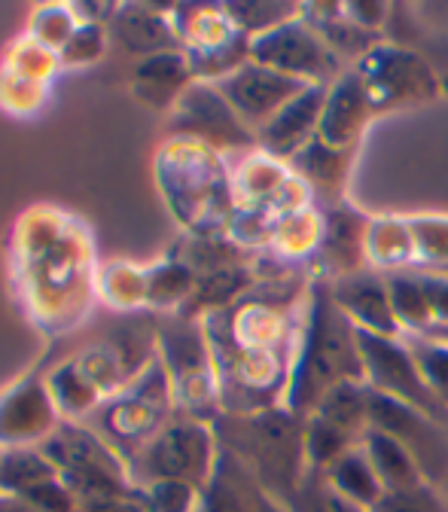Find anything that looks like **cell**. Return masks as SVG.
<instances>
[{"instance_id": "e575fe53", "label": "cell", "mask_w": 448, "mask_h": 512, "mask_svg": "<svg viewBox=\"0 0 448 512\" xmlns=\"http://www.w3.org/2000/svg\"><path fill=\"white\" fill-rule=\"evenodd\" d=\"M354 445H360V439L351 436L348 430L330 424L327 418H320V415L305 418V461H308V470L324 473L342 455H348Z\"/></svg>"}, {"instance_id": "681fc988", "label": "cell", "mask_w": 448, "mask_h": 512, "mask_svg": "<svg viewBox=\"0 0 448 512\" xmlns=\"http://www.w3.org/2000/svg\"><path fill=\"white\" fill-rule=\"evenodd\" d=\"M427 339H436V342L448 345V327H442V330H433V333H427Z\"/></svg>"}, {"instance_id": "cb8c5ba5", "label": "cell", "mask_w": 448, "mask_h": 512, "mask_svg": "<svg viewBox=\"0 0 448 512\" xmlns=\"http://www.w3.org/2000/svg\"><path fill=\"white\" fill-rule=\"evenodd\" d=\"M192 83H196V77H192L183 49L141 58L135 68V95L141 98V104L156 110H174V104Z\"/></svg>"}, {"instance_id": "bcb514c9", "label": "cell", "mask_w": 448, "mask_h": 512, "mask_svg": "<svg viewBox=\"0 0 448 512\" xmlns=\"http://www.w3.org/2000/svg\"><path fill=\"white\" fill-rule=\"evenodd\" d=\"M418 278H421V287H424V296H427V308H430V317H433V330L448 327V275L421 272Z\"/></svg>"}, {"instance_id": "ab89813d", "label": "cell", "mask_w": 448, "mask_h": 512, "mask_svg": "<svg viewBox=\"0 0 448 512\" xmlns=\"http://www.w3.org/2000/svg\"><path fill=\"white\" fill-rule=\"evenodd\" d=\"M406 345L412 348V354L430 384V391L448 412V345L427 339V336H418L415 342H406Z\"/></svg>"}, {"instance_id": "d6a6232c", "label": "cell", "mask_w": 448, "mask_h": 512, "mask_svg": "<svg viewBox=\"0 0 448 512\" xmlns=\"http://www.w3.org/2000/svg\"><path fill=\"white\" fill-rule=\"evenodd\" d=\"M49 479H58V473L40 448H4L0 452V494L25 497L31 488Z\"/></svg>"}, {"instance_id": "7402d4cb", "label": "cell", "mask_w": 448, "mask_h": 512, "mask_svg": "<svg viewBox=\"0 0 448 512\" xmlns=\"http://www.w3.org/2000/svg\"><path fill=\"white\" fill-rule=\"evenodd\" d=\"M110 31L125 52L141 55V58L180 49L171 10H162L153 4H119L110 19Z\"/></svg>"}, {"instance_id": "4fadbf2b", "label": "cell", "mask_w": 448, "mask_h": 512, "mask_svg": "<svg viewBox=\"0 0 448 512\" xmlns=\"http://www.w3.org/2000/svg\"><path fill=\"white\" fill-rule=\"evenodd\" d=\"M369 427L397 439L415 458L424 482L442 485L448 473V424L424 415L415 406L375 394L369 388Z\"/></svg>"}, {"instance_id": "5b68a950", "label": "cell", "mask_w": 448, "mask_h": 512, "mask_svg": "<svg viewBox=\"0 0 448 512\" xmlns=\"http://www.w3.org/2000/svg\"><path fill=\"white\" fill-rule=\"evenodd\" d=\"M156 357L171 381L177 415L214 424L223 409L217 369L202 320L186 317L180 311L156 314Z\"/></svg>"}, {"instance_id": "52a82bcc", "label": "cell", "mask_w": 448, "mask_h": 512, "mask_svg": "<svg viewBox=\"0 0 448 512\" xmlns=\"http://www.w3.org/2000/svg\"><path fill=\"white\" fill-rule=\"evenodd\" d=\"M40 452L55 467L58 479L77 500L86 497H138L141 488L132 482L128 464L119 458L89 424L61 421L40 445Z\"/></svg>"}, {"instance_id": "83f0119b", "label": "cell", "mask_w": 448, "mask_h": 512, "mask_svg": "<svg viewBox=\"0 0 448 512\" xmlns=\"http://www.w3.org/2000/svg\"><path fill=\"white\" fill-rule=\"evenodd\" d=\"M290 165L302 177V183L317 186L324 192H342L345 183H348L351 150H339V147H330L327 141L314 138L311 144H305L290 159Z\"/></svg>"}, {"instance_id": "9c48e42d", "label": "cell", "mask_w": 448, "mask_h": 512, "mask_svg": "<svg viewBox=\"0 0 448 512\" xmlns=\"http://www.w3.org/2000/svg\"><path fill=\"white\" fill-rule=\"evenodd\" d=\"M71 360L104 397L116 394L156 360V314L125 311L110 317V324Z\"/></svg>"}, {"instance_id": "603a6c76", "label": "cell", "mask_w": 448, "mask_h": 512, "mask_svg": "<svg viewBox=\"0 0 448 512\" xmlns=\"http://www.w3.org/2000/svg\"><path fill=\"white\" fill-rule=\"evenodd\" d=\"M369 116H372V104L360 74L357 71L342 74L327 89V104H324V116H320L317 138L327 141L330 147L351 150Z\"/></svg>"}, {"instance_id": "b9f144b4", "label": "cell", "mask_w": 448, "mask_h": 512, "mask_svg": "<svg viewBox=\"0 0 448 512\" xmlns=\"http://www.w3.org/2000/svg\"><path fill=\"white\" fill-rule=\"evenodd\" d=\"M372 512H448V497L436 485L421 482L409 491L384 494Z\"/></svg>"}, {"instance_id": "ba28073f", "label": "cell", "mask_w": 448, "mask_h": 512, "mask_svg": "<svg viewBox=\"0 0 448 512\" xmlns=\"http://www.w3.org/2000/svg\"><path fill=\"white\" fill-rule=\"evenodd\" d=\"M217 455L220 445L214 427L177 415L128 461V473H132V482L138 488H147L153 482H186L192 488H205L214 473Z\"/></svg>"}, {"instance_id": "7bdbcfd3", "label": "cell", "mask_w": 448, "mask_h": 512, "mask_svg": "<svg viewBox=\"0 0 448 512\" xmlns=\"http://www.w3.org/2000/svg\"><path fill=\"white\" fill-rule=\"evenodd\" d=\"M141 491L147 512H196L202 488H192L186 482H153Z\"/></svg>"}, {"instance_id": "d590c367", "label": "cell", "mask_w": 448, "mask_h": 512, "mask_svg": "<svg viewBox=\"0 0 448 512\" xmlns=\"http://www.w3.org/2000/svg\"><path fill=\"white\" fill-rule=\"evenodd\" d=\"M384 278H388V290H391V302H394V314L400 320V327L415 336H427L433 330V317L427 308L421 278L415 272H391Z\"/></svg>"}, {"instance_id": "1f68e13d", "label": "cell", "mask_w": 448, "mask_h": 512, "mask_svg": "<svg viewBox=\"0 0 448 512\" xmlns=\"http://www.w3.org/2000/svg\"><path fill=\"white\" fill-rule=\"evenodd\" d=\"M320 241H324V217L311 208L290 211L269 235L272 253L284 256V260H302V256L317 253Z\"/></svg>"}, {"instance_id": "f546056e", "label": "cell", "mask_w": 448, "mask_h": 512, "mask_svg": "<svg viewBox=\"0 0 448 512\" xmlns=\"http://www.w3.org/2000/svg\"><path fill=\"white\" fill-rule=\"evenodd\" d=\"M171 260L183 263L196 272V278H202L229 266H244V247L223 235H189L180 247L171 250Z\"/></svg>"}, {"instance_id": "ee69618b", "label": "cell", "mask_w": 448, "mask_h": 512, "mask_svg": "<svg viewBox=\"0 0 448 512\" xmlns=\"http://www.w3.org/2000/svg\"><path fill=\"white\" fill-rule=\"evenodd\" d=\"M107 46V31L104 25H80L71 40L61 46L58 64H92L104 55Z\"/></svg>"}, {"instance_id": "4316f807", "label": "cell", "mask_w": 448, "mask_h": 512, "mask_svg": "<svg viewBox=\"0 0 448 512\" xmlns=\"http://www.w3.org/2000/svg\"><path fill=\"white\" fill-rule=\"evenodd\" d=\"M46 384L55 400V409L64 421H86L104 400V394L80 372L74 360H64L55 369H49Z\"/></svg>"}, {"instance_id": "ffe728a7", "label": "cell", "mask_w": 448, "mask_h": 512, "mask_svg": "<svg viewBox=\"0 0 448 512\" xmlns=\"http://www.w3.org/2000/svg\"><path fill=\"white\" fill-rule=\"evenodd\" d=\"M327 89L330 86H308L275 119H269L260 132H256V144L263 147V153H269L281 162L284 159L290 162L305 144H311L317 138L320 116H324Z\"/></svg>"}, {"instance_id": "7a4b0ae2", "label": "cell", "mask_w": 448, "mask_h": 512, "mask_svg": "<svg viewBox=\"0 0 448 512\" xmlns=\"http://www.w3.org/2000/svg\"><path fill=\"white\" fill-rule=\"evenodd\" d=\"M345 381H363L360 336L351 317L336 305L330 281H314L305 296V317L284 406L302 418L327 391Z\"/></svg>"}, {"instance_id": "484cf974", "label": "cell", "mask_w": 448, "mask_h": 512, "mask_svg": "<svg viewBox=\"0 0 448 512\" xmlns=\"http://www.w3.org/2000/svg\"><path fill=\"white\" fill-rule=\"evenodd\" d=\"M324 479L330 482V488L345 497L348 503L360 506V509H375L384 497V485L378 482L369 458L360 445H354L348 455H342L333 467L324 470Z\"/></svg>"}, {"instance_id": "7c38bea8", "label": "cell", "mask_w": 448, "mask_h": 512, "mask_svg": "<svg viewBox=\"0 0 448 512\" xmlns=\"http://www.w3.org/2000/svg\"><path fill=\"white\" fill-rule=\"evenodd\" d=\"M360 357H363V381L375 394H384L391 400H400L406 406L421 409L424 415L448 424V412L445 406L436 400V394L430 391V384L412 354V348L400 339H388V336H372V333H360Z\"/></svg>"}, {"instance_id": "8d00e7d4", "label": "cell", "mask_w": 448, "mask_h": 512, "mask_svg": "<svg viewBox=\"0 0 448 512\" xmlns=\"http://www.w3.org/2000/svg\"><path fill=\"white\" fill-rule=\"evenodd\" d=\"M226 16L235 22V28L241 34H247L250 40L275 31L278 25L296 19L302 13V7L296 4H272V0H244V4H223Z\"/></svg>"}, {"instance_id": "74e56055", "label": "cell", "mask_w": 448, "mask_h": 512, "mask_svg": "<svg viewBox=\"0 0 448 512\" xmlns=\"http://www.w3.org/2000/svg\"><path fill=\"white\" fill-rule=\"evenodd\" d=\"M290 512H369V509H360L354 503H348L345 497H339L330 482L324 479V473L317 470H308V476L302 479L299 491L293 494Z\"/></svg>"}, {"instance_id": "5bb4252c", "label": "cell", "mask_w": 448, "mask_h": 512, "mask_svg": "<svg viewBox=\"0 0 448 512\" xmlns=\"http://www.w3.org/2000/svg\"><path fill=\"white\" fill-rule=\"evenodd\" d=\"M357 74L366 86L372 113L430 101L439 92V83L430 74L427 61L397 46H375L372 52H366L360 58Z\"/></svg>"}, {"instance_id": "816d5d0a", "label": "cell", "mask_w": 448, "mask_h": 512, "mask_svg": "<svg viewBox=\"0 0 448 512\" xmlns=\"http://www.w3.org/2000/svg\"><path fill=\"white\" fill-rule=\"evenodd\" d=\"M439 491H442V494H445V497H448V473H445V482H442V485H439Z\"/></svg>"}, {"instance_id": "f907efd6", "label": "cell", "mask_w": 448, "mask_h": 512, "mask_svg": "<svg viewBox=\"0 0 448 512\" xmlns=\"http://www.w3.org/2000/svg\"><path fill=\"white\" fill-rule=\"evenodd\" d=\"M439 89H442V92H448V74H445V77L439 80Z\"/></svg>"}, {"instance_id": "f35d334b", "label": "cell", "mask_w": 448, "mask_h": 512, "mask_svg": "<svg viewBox=\"0 0 448 512\" xmlns=\"http://www.w3.org/2000/svg\"><path fill=\"white\" fill-rule=\"evenodd\" d=\"M406 223L415 241V260L448 266V217H412Z\"/></svg>"}, {"instance_id": "30bf717a", "label": "cell", "mask_w": 448, "mask_h": 512, "mask_svg": "<svg viewBox=\"0 0 448 512\" xmlns=\"http://www.w3.org/2000/svg\"><path fill=\"white\" fill-rule=\"evenodd\" d=\"M180 49L199 83H220L250 61V37L223 7H171Z\"/></svg>"}, {"instance_id": "f6af8a7d", "label": "cell", "mask_w": 448, "mask_h": 512, "mask_svg": "<svg viewBox=\"0 0 448 512\" xmlns=\"http://www.w3.org/2000/svg\"><path fill=\"white\" fill-rule=\"evenodd\" d=\"M55 68H58V52L46 49V46L37 43L34 37H28V40L19 46V52H16V77L31 80V83H40V80H46Z\"/></svg>"}, {"instance_id": "4dcf8cb0", "label": "cell", "mask_w": 448, "mask_h": 512, "mask_svg": "<svg viewBox=\"0 0 448 512\" xmlns=\"http://www.w3.org/2000/svg\"><path fill=\"white\" fill-rule=\"evenodd\" d=\"M366 260L381 269L406 272L403 266L415 260V241H412L409 223L394 220V217L372 220L369 235H366Z\"/></svg>"}, {"instance_id": "7dc6e473", "label": "cell", "mask_w": 448, "mask_h": 512, "mask_svg": "<svg viewBox=\"0 0 448 512\" xmlns=\"http://www.w3.org/2000/svg\"><path fill=\"white\" fill-rule=\"evenodd\" d=\"M77 512H147L144 491L138 497H86L77 500Z\"/></svg>"}, {"instance_id": "8fae6325", "label": "cell", "mask_w": 448, "mask_h": 512, "mask_svg": "<svg viewBox=\"0 0 448 512\" xmlns=\"http://www.w3.org/2000/svg\"><path fill=\"white\" fill-rule=\"evenodd\" d=\"M250 61L272 68L284 77L302 80L308 86H333L339 74V55L327 46L302 13L284 25H278L269 34H260L250 40Z\"/></svg>"}, {"instance_id": "60d3db41", "label": "cell", "mask_w": 448, "mask_h": 512, "mask_svg": "<svg viewBox=\"0 0 448 512\" xmlns=\"http://www.w3.org/2000/svg\"><path fill=\"white\" fill-rule=\"evenodd\" d=\"M77 28L80 22L71 7H40L31 19V37L52 52H61V46L71 40Z\"/></svg>"}, {"instance_id": "6da1fadb", "label": "cell", "mask_w": 448, "mask_h": 512, "mask_svg": "<svg viewBox=\"0 0 448 512\" xmlns=\"http://www.w3.org/2000/svg\"><path fill=\"white\" fill-rule=\"evenodd\" d=\"M302 317V281L293 275L256 281L229 308L202 317L223 415H253L284 406Z\"/></svg>"}, {"instance_id": "ac0fdd59", "label": "cell", "mask_w": 448, "mask_h": 512, "mask_svg": "<svg viewBox=\"0 0 448 512\" xmlns=\"http://www.w3.org/2000/svg\"><path fill=\"white\" fill-rule=\"evenodd\" d=\"M196 512H290L281 500H275L263 482L256 479L235 455L220 448L214 473L208 485L199 491Z\"/></svg>"}, {"instance_id": "d6986e66", "label": "cell", "mask_w": 448, "mask_h": 512, "mask_svg": "<svg viewBox=\"0 0 448 512\" xmlns=\"http://www.w3.org/2000/svg\"><path fill=\"white\" fill-rule=\"evenodd\" d=\"M330 290H333L336 305L351 317V324H354L360 333L400 339L403 327H400V320H397V314H394L388 278H384V275L357 272V275L330 281Z\"/></svg>"}, {"instance_id": "277c9868", "label": "cell", "mask_w": 448, "mask_h": 512, "mask_svg": "<svg viewBox=\"0 0 448 512\" xmlns=\"http://www.w3.org/2000/svg\"><path fill=\"white\" fill-rule=\"evenodd\" d=\"M159 180L168 205L192 235H223L232 223L235 192L217 150L177 138L159 156Z\"/></svg>"}, {"instance_id": "e0dca14e", "label": "cell", "mask_w": 448, "mask_h": 512, "mask_svg": "<svg viewBox=\"0 0 448 512\" xmlns=\"http://www.w3.org/2000/svg\"><path fill=\"white\" fill-rule=\"evenodd\" d=\"M214 86L220 89V95L232 104V110L244 119L247 128H253V132H260L269 119H275L296 95H302L308 89V83L284 77L256 61H247L244 68H238L235 74H229L226 80H220Z\"/></svg>"}, {"instance_id": "836d02e7", "label": "cell", "mask_w": 448, "mask_h": 512, "mask_svg": "<svg viewBox=\"0 0 448 512\" xmlns=\"http://www.w3.org/2000/svg\"><path fill=\"white\" fill-rule=\"evenodd\" d=\"M196 272L186 269L177 260H168L144 272V290H147V305L162 308V311H180L186 299L196 290Z\"/></svg>"}, {"instance_id": "d4e9b609", "label": "cell", "mask_w": 448, "mask_h": 512, "mask_svg": "<svg viewBox=\"0 0 448 512\" xmlns=\"http://www.w3.org/2000/svg\"><path fill=\"white\" fill-rule=\"evenodd\" d=\"M360 448L366 452L378 482L384 485V494H397V491H409L415 485L424 482L415 458L406 452V448L391 439L388 433H381V430H366L363 439H360Z\"/></svg>"}, {"instance_id": "8992f818", "label": "cell", "mask_w": 448, "mask_h": 512, "mask_svg": "<svg viewBox=\"0 0 448 512\" xmlns=\"http://www.w3.org/2000/svg\"><path fill=\"white\" fill-rule=\"evenodd\" d=\"M174 418L177 409L171 397V381L156 357L135 381L104 397L83 424H89L128 464Z\"/></svg>"}, {"instance_id": "44dd1931", "label": "cell", "mask_w": 448, "mask_h": 512, "mask_svg": "<svg viewBox=\"0 0 448 512\" xmlns=\"http://www.w3.org/2000/svg\"><path fill=\"white\" fill-rule=\"evenodd\" d=\"M369 223L363 214H357L354 208L342 205V208H330L324 214V241H320L317 260H320V272L327 269L330 281L366 272V235H369Z\"/></svg>"}, {"instance_id": "f1b7e54d", "label": "cell", "mask_w": 448, "mask_h": 512, "mask_svg": "<svg viewBox=\"0 0 448 512\" xmlns=\"http://www.w3.org/2000/svg\"><path fill=\"white\" fill-rule=\"evenodd\" d=\"M311 415L327 418L330 424L363 439V433L369 430V384L366 381L336 384L333 391H327L324 397H320V403L314 406Z\"/></svg>"}, {"instance_id": "3957f363", "label": "cell", "mask_w": 448, "mask_h": 512, "mask_svg": "<svg viewBox=\"0 0 448 512\" xmlns=\"http://www.w3.org/2000/svg\"><path fill=\"white\" fill-rule=\"evenodd\" d=\"M211 427L217 445L235 455L275 500L290 506L308 476L305 418L287 406H275L253 415H220Z\"/></svg>"}, {"instance_id": "2e32d148", "label": "cell", "mask_w": 448, "mask_h": 512, "mask_svg": "<svg viewBox=\"0 0 448 512\" xmlns=\"http://www.w3.org/2000/svg\"><path fill=\"white\" fill-rule=\"evenodd\" d=\"M64 418L46 384V369L25 375L0 397V452L4 448H37Z\"/></svg>"}, {"instance_id": "9a60e30c", "label": "cell", "mask_w": 448, "mask_h": 512, "mask_svg": "<svg viewBox=\"0 0 448 512\" xmlns=\"http://www.w3.org/2000/svg\"><path fill=\"white\" fill-rule=\"evenodd\" d=\"M171 119L180 138L199 141L211 150H250L256 144V132L244 125L214 83H192L174 104Z\"/></svg>"}, {"instance_id": "c3c4849f", "label": "cell", "mask_w": 448, "mask_h": 512, "mask_svg": "<svg viewBox=\"0 0 448 512\" xmlns=\"http://www.w3.org/2000/svg\"><path fill=\"white\" fill-rule=\"evenodd\" d=\"M0 512H43V509H37L34 503H28V500H22V497L0 494Z\"/></svg>"}]
</instances>
